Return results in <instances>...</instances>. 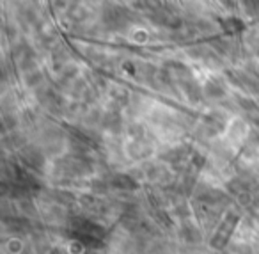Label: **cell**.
<instances>
[{
  "mask_svg": "<svg viewBox=\"0 0 259 254\" xmlns=\"http://www.w3.org/2000/svg\"><path fill=\"white\" fill-rule=\"evenodd\" d=\"M112 185L116 187V189H123V190H135V189H138L137 182H133V180H131L128 174H118V176H114Z\"/></svg>",
  "mask_w": 259,
  "mask_h": 254,
  "instance_id": "cell-1",
  "label": "cell"
},
{
  "mask_svg": "<svg viewBox=\"0 0 259 254\" xmlns=\"http://www.w3.org/2000/svg\"><path fill=\"white\" fill-rule=\"evenodd\" d=\"M206 93L210 94V96L220 98V96H224V87H220L217 82H210V84L206 85Z\"/></svg>",
  "mask_w": 259,
  "mask_h": 254,
  "instance_id": "cell-2",
  "label": "cell"
}]
</instances>
